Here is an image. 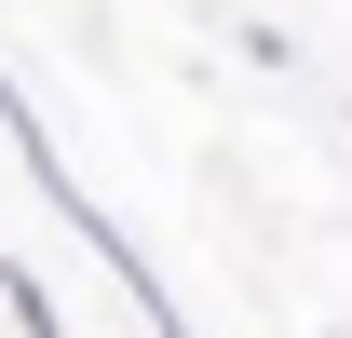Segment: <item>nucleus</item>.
Returning a JSON list of instances; mask_svg holds the SVG:
<instances>
[{"instance_id": "nucleus-1", "label": "nucleus", "mask_w": 352, "mask_h": 338, "mask_svg": "<svg viewBox=\"0 0 352 338\" xmlns=\"http://www.w3.org/2000/svg\"><path fill=\"white\" fill-rule=\"evenodd\" d=\"M0 311H14V338H68V311H54V284L28 257H0Z\"/></svg>"}]
</instances>
